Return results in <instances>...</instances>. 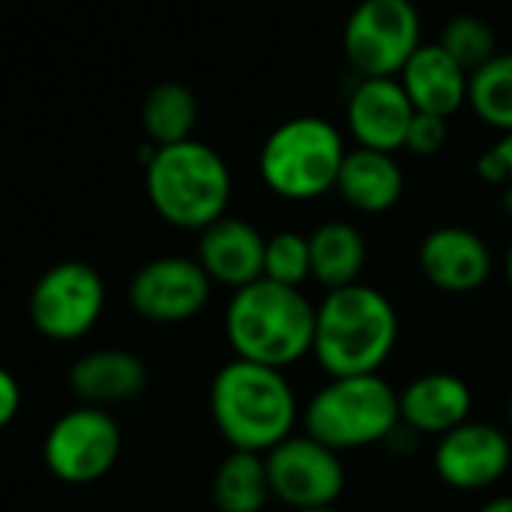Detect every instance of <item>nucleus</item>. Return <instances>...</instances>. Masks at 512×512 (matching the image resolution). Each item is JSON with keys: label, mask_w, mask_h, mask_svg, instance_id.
<instances>
[{"label": "nucleus", "mask_w": 512, "mask_h": 512, "mask_svg": "<svg viewBox=\"0 0 512 512\" xmlns=\"http://www.w3.org/2000/svg\"><path fill=\"white\" fill-rule=\"evenodd\" d=\"M399 345L393 300L366 282L324 291L315 303L312 357L327 378L381 375Z\"/></svg>", "instance_id": "nucleus-1"}, {"label": "nucleus", "mask_w": 512, "mask_h": 512, "mask_svg": "<svg viewBox=\"0 0 512 512\" xmlns=\"http://www.w3.org/2000/svg\"><path fill=\"white\" fill-rule=\"evenodd\" d=\"M210 417L231 450L267 456L297 432L303 408L282 369L234 357L213 375Z\"/></svg>", "instance_id": "nucleus-2"}, {"label": "nucleus", "mask_w": 512, "mask_h": 512, "mask_svg": "<svg viewBox=\"0 0 512 512\" xmlns=\"http://www.w3.org/2000/svg\"><path fill=\"white\" fill-rule=\"evenodd\" d=\"M225 339L234 357L285 372L312 357L315 303L303 288L261 276L231 294L225 306Z\"/></svg>", "instance_id": "nucleus-3"}, {"label": "nucleus", "mask_w": 512, "mask_h": 512, "mask_svg": "<svg viewBox=\"0 0 512 512\" xmlns=\"http://www.w3.org/2000/svg\"><path fill=\"white\" fill-rule=\"evenodd\" d=\"M144 186L162 222L198 234L228 216L234 192L228 162L195 138L156 147L144 162Z\"/></svg>", "instance_id": "nucleus-4"}, {"label": "nucleus", "mask_w": 512, "mask_h": 512, "mask_svg": "<svg viewBox=\"0 0 512 512\" xmlns=\"http://www.w3.org/2000/svg\"><path fill=\"white\" fill-rule=\"evenodd\" d=\"M300 423L306 435L336 453L378 447L402 426L399 390L384 375L327 378L309 396Z\"/></svg>", "instance_id": "nucleus-5"}, {"label": "nucleus", "mask_w": 512, "mask_h": 512, "mask_svg": "<svg viewBox=\"0 0 512 512\" xmlns=\"http://www.w3.org/2000/svg\"><path fill=\"white\" fill-rule=\"evenodd\" d=\"M345 141L324 117H291L276 126L258 153L261 183L285 201H315L336 189Z\"/></svg>", "instance_id": "nucleus-6"}, {"label": "nucleus", "mask_w": 512, "mask_h": 512, "mask_svg": "<svg viewBox=\"0 0 512 512\" xmlns=\"http://www.w3.org/2000/svg\"><path fill=\"white\" fill-rule=\"evenodd\" d=\"M414 0H360L345 21L342 51L360 78H399L423 45Z\"/></svg>", "instance_id": "nucleus-7"}, {"label": "nucleus", "mask_w": 512, "mask_h": 512, "mask_svg": "<svg viewBox=\"0 0 512 512\" xmlns=\"http://www.w3.org/2000/svg\"><path fill=\"white\" fill-rule=\"evenodd\" d=\"M123 432L108 408L78 405L60 414L42 441V459L48 471L69 486H87L102 480L120 459Z\"/></svg>", "instance_id": "nucleus-8"}, {"label": "nucleus", "mask_w": 512, "mask_h": 512, "mask_svg": "<svg viewBox=\"0 0 512 512\" xmlns=\"http://www.w3.org/2000/svg\"><path fill=\"white\" fill-rule=\"evenodd\" d=\"M27 309L33 327L45 339L75 342L99 324L105 282L84 261H60L36 279Z\"/></svg>", "instance_id": "nucleus-9"}, {"label": "nucleus", "mask_w": 512, "mask_h": 512, "mask_svg": "<svg viewBox=\"0 0 512 512\" xmlns=\"http://www.w3.org/2000/svg\"><path fill=\"white\" fill-rule=\"evenodd\" d=\"M264 462L273 501L285 504L288 510L336 507V501L345 495L348 471L342 465V453L330 450L306 432L285 438L264 456Z\"/></svg>", "instance_id": "nucleus-10"}, {"label": "nucleus", "mask_w": 512, "mask_h": 512, "mask_svg": "<svg viewBox=\"0 0 512 512\" xmlns=\"http://www.w3.org/2000/svg\"><path fill=\"white\" fill-rule=\"evenodd\" d=\"M210 294V276L186 255L153 258L129 282V306L150 324H186L207 309Z\"/></svg>", "instance_id": "nucleus-11"}, {"label": "nucleus", "mask_w": 512, "mask_h": 512, "mask_svg": "<svg viewBox=\"0 0 512 512\" xmlns=\"http://www.w3.org/2000/svg\"><path fill=\"white\" fill-rule=\"evenodd\" d=\"M432 465L453 492H486L510 474L512 438L495 423L468 420L438 438Z\"/></svg>", "instance_id": "nucleus-12"}, {"label": "nucleus", "mask_w": 512, "mask_h": 512, "mask_svg": "<svg viewBox=\"0 0 512 512\" xmlns=\"http://www.w3.org/2000/svg\"><path fill=\"white\" fill-rule=\"evenodd\" d=\"M417 264L423 279L444 294H474L495 273L489 243L465 225L432 228L417 249Z\"/></svg>", "instance_id": "nucleus-13"}, {"label": "nucleus", "mask_w": 512, "mask_h": 512, "mask_svg": "<svg viewBox=\"0 0 512 512\" xmlns=\"http://www.w3.org/2000/svg\"><path fill=\"white\" fill-rule=\"evenodd\" d=\"M414 114L399 78H360L348 96V132L366 150H402Z\"/></svg>", "instance_id": "nucleus-14"}, {"label": "nucleus", "mask_w": 512, "mask_h": 512, "mask_svg": "<svg viewBox=\"0 0 512 512\" xmlns=\"http://www.w3.org/2000/svg\"><path fill=\"white\" fill-rule=\"evenodd\" d=\"M474 411V390L456 372H426L399 390L402 426L420 438H441L468 423Z\"/></svg>", "instance_id": "nucleus-15"}, {"label": "nucleus", "mask_w": 512, "mask_h": 512, "mask_svg": "<svg viewBox=\"0 0 512 512\" xmlns=\"http://www.w3.org/2000/svg\"><path fill=\"white\" fill-rule=\"evenodd\" d=\"M267 237L246 219L222 216L207 225L198 237V264L213 285L246 288L264 276Z\"/></svg>", "instance_id": "nucleus-16"}, {"label": "nucleus", "mask_w": 512, "mask_h": 512, "mask_svg": "<svg viewBox=\"0 0 512 512\" xmlns=\"http://www.w3.org/2000/svg\"><path fill=\"white\" fill-rule=\"evenodd\" d=\"M468 78L471 75L438 42H423L399 72V84L414 111L444 120L468 102Z\"/></svg>", "instance_id": "nucleus-17"}, {"label": "nucleus", "mask_w": 512, "mask_h": 512, "mask_svg": "<svg viewBox=\"0 0 512 512\" xmlns=\"http://www.w3.org/2000/svg\"><path fill=\"white\" fill-rule=\"evenodd\" d=\"M69 387L81 405H126L147 387V366L123 348H99L81 354L69 369Z\"/></svg>", "instance_id": "nucleus-18"}, {"label": "nucleus", "mask_w": 512, "mask_h": 512, "mask_svg": "<svg viewBox=\"0 0 512 512\" xmlns=\"http://www.w3.org/2000/svg\"><path fill=\"white\" fill-rule=\"evenodd\" d=\"M336 192L351 210L366 213V216H381L402 201L405 171L393 153L354 147L345 153Z\"/></svg>", "instance_id": "nucleus-19"}, {"label": "nucleus", "mask_w": 512, "mask_h": 512, "mask_svg": "<svg viewBox=\"0 0 512 512\" xmlns=\"http://www.w3.org/2000/svg\"><path fill=\"white\" fill-rule=\"evenodd\" d=\"M309 258H312V279L324 291H333L360 282L369 258V246L357 225L345 219H330L309 234Z\"/></svg>", "instance_id": "nucleus-20"}, {"label": "nucleus", "mask_w": 512, "mask_h": 512, "mask_svg": "<svg viewBox=\"0 0 512 512\" xmlns=\"http://www.w3.org/2000/svg\"><path fill=\"white\" fill-rule=\"evenodd\" d=\"M210 498L216 512H264L273 501L261 453L231 450L213 471Z\"/></svg>", "instance_id": "nucleus-21"}, {"label": "nucleus", "mask_w": 512, "mask_h": 512, "mask_svg": "<svg viewBox=\"0 0 512 512\" xmlns=\"http://www.w3.org/2000/svg\"><path fill=\"white\" fill-rule=\"evenodd\" d=\"M198 123V99L195 93L180 81H162L156 84L141 105V126L150 138V144L165 147L192 138V129Z\"/></svg>", "instance_id": "nucleus-22"}, {"label": "nucleus", "mask_w": 512, "mask_h": 512, "mask_svg": "<svg viewBox=\"0 0 512 512\" xmlns=\"http://www.w3.org/2000/svg\"><path fill=\"white\" fill-rule=\"evenodd\" d=\"M468 105L486 126L512 132V54H495L471 72Z\"/></svg>", "instance_id": "nucleus-23"}, {"label": "nucleus", "mask_w": 512, "mask_h": 512, "mask_svg": "<svg viewBox=\"0 0 512 512\" xmlns=\"http://www.w3.org/2000/svg\"><path fill=\"white\" fill-rule=\"evenodd\" d=\"M438 45L471 75L477 72L483 63H489L495 54H498V39H495V30L489 27L486 18L480 15H456L447 21Z\"/></svg>", "instance_id": "nucleus-24"}, {"label": "nucleus", "mask_w": 512, "mask_h": 512, "mask_svg": "<svg viewBox=\"0 0 512 512\" xmlns=\"http://www.w3.org/2000/svg\"><path fill=\"white\" fill-rule=\"evenodd\" d=\"M264 279L279 285L300 288L312 279V258H309V237L300 231H279L267 237L264 249Z\"/></svg>", "instance_id": "nucleus-25"}, {"label": "nucleus", "mask_w": 512, "mask_h": 512, "mask_svg": "<svg viewBox=\"0 0 512 512\" xmlns=\"http://www.w3.org/2000/svg\"><path fill=\"white\" fill-rule=\"evenodd\" d=\"M447 135H450V129H447V120L444 117H435V114H414V120H411V126H408V135H405V147L402 150H408L411 156H435V153H441L444 150V144H447Z\"/></svg>", "instance_id": "nucleus-26"}, {"label": "nucleus", "mask_w": 512, "mask_h": 512, "mask_svg": "<svg viewBox=\"0 0 512 512\" xmlns=\"http://www.w3.org/2000/svg\"><path fill=\"white\" fill-rule=\"evenodd\" d=\"M477 174L483 183H492L501 189L512 183V132H501V138L480 153Z\"/></svg>", "instance_id": "nucleus-27"}, {"label": "nucleus", "mask_w": 512, "mask_h": 512, "mask_svg": "<svg viewBox=\"0 0 512 512\" xmlns=\"http://www.w3.org/2000/svg\"><path fill=\"white\" fill-rule=\"evenodd\" d=\"M21 411V387L9 369L0 366V429H6Z\"/></svg>", "instance_id": "nucleus-28"}, {"label": "nucleus", "mask_w": 512, "mask_h": 512, "mask_svg": "<svg viewBox=\"0 0 512 512\" xmlns=\"http://www.w3.org/2000/svg\"><path fill=\"white\" fill-rule=\"evenodd\" d=\"M477 512H512V498L501 495V498H489Z\"/></svg>", "instance_id": "nucleus-29"}, {"label": "nucleus", "mask_w": 512, "mask_h": 512, "mask_svg": "<svg viewBox=\"0 0 512 512\" xmlns=\"http://www.w3.org/2000/svg\"><path fill=\"white\" fill-rule=\"evenodd\" d=\"M501 207H504L507 219H512V183H507L504 192H501Z\"/></svg>", "instance_id": "nucleus-30"}, {"label": "nucleus", "mask_w": 512, "mask_h": 512, "mask_svg": "<svg viewBox=\"0 0 512 512\" xmlns=\"http://www.w3.org/2000/svg\"><path fill=\"white\" fill-rule=\"evenodd\" d=\"M504 276H507V282H510L512 288V240L510 246H507V255H504Z\"/></svg>", "instance_id": "nucleus-31"}, {"label": "nucleus", "mask_w": 512, "mask_h": 512, "mask_svg": "<svg viewBox=\"0 0 512 512\" xmlns=\"http://www.w3.org/2000/svg\"><path fill=\"white\" fill-rule=\"evenodd\" d=\"M300 512H339L336 507H318V510H300Z\"/></svg>", "instance_id": "nucleus-32"}, {"label": "nucleus", "mask_w": 512, "mask_h": 512, "mask_svg": "<svg viewBox=\"0 0 512 512\" xmlns=\"http://www.w3.org/2000/svg\"><path fill=\"white\" fill-rule=\"evenodd\" d=\"M507 420H510V426H512V393H510V402H507Z\"/></svg>", "instance_id": "nucleus-33"}]
</instances>
